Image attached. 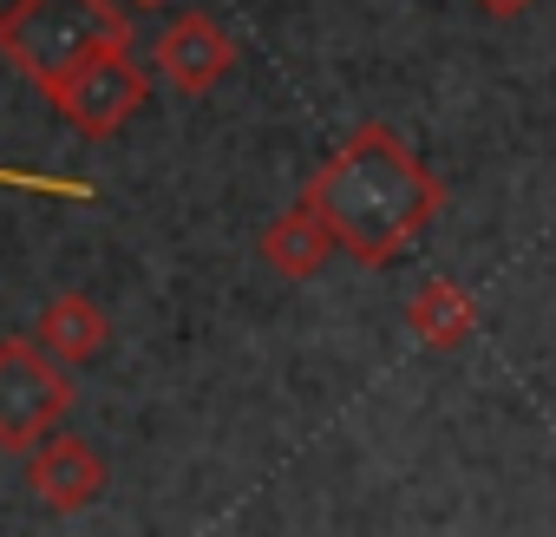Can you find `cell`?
Listing matches in <instances>:
<instances>
[{"instance_id":"1","label":"cell","mask_w":556,"mask_h":537,"mask_svg":"<svg viewBox=\"0 0 556 537\" xmlns=\"http://www.w3.org/2000/svg\"><path fill=\"white\" fill-rule=\"evenodd\" d=\"M321 216H328V229H334V242L354 255V262H367V268H380V262H393L406 242H419L432 223H439V210H445V184L419 164V151L393 132V125H354L334 151H328V164L308 177V190H302Z\"/></svg>"},{"instance_id":"2","label":"cell","mask_w":556,"mask_h":537,"mask_svg":"<svg viewBox=\"0 0 556 537\" xmlns=\"http://www.w3.org/2000/svg\"><path fill=\"white\" fill-rule=\"evenodd\" d=\"M118 47H131L118 0H14V8L0 14V53H8L14 73H27L47 99Z\"/></svg>"},{"instance_id":"3","label":"cell","mask_w":556,"mask_h":537,"mask_svg":"<svg viewBox=\"0 0 556 537\" xmlns=\"http://www.w3.org/2000/svg\"><path fill=\"white\" fill-rule=\"evenodd\" d=\"M73 413V374L34 335L0 341V452H34Z\"/></svg>"},{"instance_id":"4","label":"cell","mask_w":556,"mask_h":537,"mask_svg":"<svg viewBox=\"0 0 556 537\" xmlns=\"http://www.w3.org/2000/svg\"><path fill=\"white\" fill-rule=\"evenodd\" d=\"M144 99H151V73L131 60V47L92 60L79 79H66V86L53 92L60 118H66L73 132H86V138H112V132H125V125L144 112Z\"/></svg>"},{"instance_id":"5","label":"cell","mask_w":556,"mask_h":537,"mask_svg":"<svg viewBox=\"0 0 556 537\" xmlns=\"http://www.w3.org/2000/svg\"><path fill=\"white\" fill-rule=\"evenodd\" d=\"M151 66H157V79H164L170 92L203 99V92H216V86L229 79V66H236V40H229L223 21H210V14L190 8V14H177V21L157 34Z\"/></svg>"},{"instance_id":"6","label":"cell","mask_w":556,"mask_h":537,"mask_svg":"<svg viewBox=\"0 0 556 537\" xmlns=\"http://www.w3.org/2000/svg\"><path fill=\"white\" fill-rule=\"evenodd\" d=\"M105 478H112L105 452L86 446V439H73V433H53V439H40L27 452V491L40 504H53V511H86L105 491Z\"/></svg>"},{"instance_id":"7","label":"cell","mask_w":556,"mask_h":537,"mask_svg":"<svg viewBox=\"0 0 556 537\" xmlns=\"http://www.w3.org/2000/svg\"><path fill=\"white\" fill-rule=\"evenodd\" d=\"M255 249H262V262H268L282 283H315L341 242H334L328 216H321L308 197H295L282 216H268V229H262V242H255Z\"/></svg>"},{"instance_id":"8","label":"cell","mask_w":556,"mask_h":537,"mask_svg":"<svg viewBox=\"0 0 556 537\" xmlns=\"http://www.w3.org/2000/svg\"><path fill=\"white\" fill-rule=\"evenodd\" d=\"M34 341H40L53 361L86 367V361H99V354L112 348V315H105L92 296H53V302L40 309V322H34Z\"/></svg>"},{"instance_id":"9","label":"cell","mask_w":556,"mask_h":537,"mask_svg":"<svg viewBox=\"0 0 556 537\" xmlns=\"http://www.w3.org/2000/svg\"><path fill=\"white\" fill-rule=\"evenodd\" d=\"M406 328H413V341L452 354V348H465V341L478 335V302H471V289H458L452 276H432V283L413 289V302H406Z\"/></svg>"},{"instance_id":"10","label":"cell","mask_w":556,"mask_h":537,"mask_svg":"<svg viewBox=\"0 0 556 537\" xmlns=\"http://www.w3.org/2000/svg\"><path fill=\"white\" fill-rule=\"evenodd\" d=\"M478 14H491V21H517V14H530L536 0H471Z\"/></svg>"},{"instance_id":"11","label":"cell","mask_w":556,"mask_h":537,"mask_svg":"<svg viewBox=\"0 0 556 537\" xmlns=\"http://www.w3.org/2000/svg\"><path fill=\"white\" fill-rule=\"evenodd\" d=\"M125 8H164V0H125Z\"/></svg>"}]
</instances>
